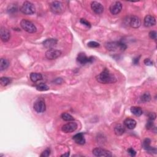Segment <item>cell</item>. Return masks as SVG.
I'll list each match as a JSON object with an SVG mask.
<instances>
[{"label": "cell", "instance_id": "obj_22", "mask_svg": "<svg viewBox=\"0 0 157 157\" xmlns=\"http://www.w3.org/2000/svg\"><path fill=\"white\" fill-rule=\"evenodd\" d=\"M130 110L133 114L137 116V117H139L142 114V110L140 107L133 106L131 107Z\"/></svg>", "mask_w": 157, "mask_h": 157}, {"label": "cell", "instance_id": "obj_11", "mask_svg": "<svg viewBox=\"0 0 157 157\" xmlns=\"http://www.w3.org/2000/svg\"><path fill=\"white\" fill-rule=\"evenodd\" d=\"M93 154L96 156H112V153L109 150L101 148H95L92 151Z\"/></svg>", "mask_w": 157, "mask_h": 157}, {"label": "cell", "instance_id": "obj_8", "mask_svg": "<svg viewBox=\"0 0 157 157\" xmlns=\"http://www.w3.org/2000/svg\"><path fill=\"white\" fill-rule=\"evenodd\" d=\"M94 57H88L84 53H80L77 58V61L80 65H86L87 63H91L94 61Z\"/></svg>", "mask_w": 157, "mask_h": 157}, {"label": "cell", "instance_id": "obj_6", "mask_svg": "<svg viewBox=\"0 0 157 157\" xmlns=\"http://www.w3.org/2000/svg\"><path fill=\"white\" fill-rule=\"evenodd\" d=\"M34 109L38 113H43L45 111L46 106L45 101L42 98H39L34 103Z\"/></svg>", "mask_w": 157, "mask_h": 157}, {"label": "cell", "instance_id": "obj_20", "mask_svg": "<svg viewBox=\"0 0 157 157\" xmlns=\"http://www.w3.org/2000/svg\"><path fill=\"white\" fill-rule=\"evenodd\" d=\"M125 131V126L121 124H118L114 128V132L116 135L121 136Z\"/></svg>", "mask_w": 157, "mask_h": 157}, {"label": "cell", "instance_id": "obj_33", "mask_svg": "<svg viewBox=\"0 0 157 157\" xmlns=\"http://www.w3.org/2000/svg\"><path fill=\"white\" fill-rule=\"evenodd\" d=\"M149 36L151 39L156 40V32L155 31H151L149 33Z\"/></svg>", "mask_w": 157, "mask_h": 157}, {"label": "cell", "instance_id": "obj_14", "mask_svg": "<svg viewBox=\"0 0 157 157\" xmlns=\"http://www.w3.org/2000/svg\"><path fill=\"white\" fill-rule=\"evenodd\" d=\"M144 25L147 27H153L156 24V19L152 15H147L144 18Z\"/></svg>", "mask_w": 157, "mask_h": 157}, {"label": "cell", "instance_id": "obj_28", "mask_svg": "<svg viewBox=\"0 0 157 157\" xmlns=\"http://www.w3.org/2000/svg\"><path fill=\"white\" fill-rule=\"evenodd\" d=\"M87 45L90 48H98L100 47V44L95 41H90L87 44Z\"/></svg>", "mask_w": 157, "mask_h": 157}, {"label": "cell", "instance_id": "obj_3", "mask_svg": "<svg viewBox=\"0 0 157 157\" xmlns=\"http://www.w3.org/2000/svg\"><path fill=\"white\" fill-rule=\"evenodd\" d=\"M20 11L26 15H32L35 13L36 8L34 5L29 1H25L23 3L20 8Z\"/></svg>", "mask_w": 157, "mask_h": 157}, {"label": "cell", "instance_id": "obj_16", "mask_svg": "<svg viewBox=\"0 0 157 157\" xmlns=\"http://www.w3.org/2000/svg\"><path fill=\"white\" fill-rule=\"evenodd\" d=\"M57 44V40L53 38L47 39L46 40H45L43 43V45L45 48L49 49H53V47H55Z\"/></svg>", "mask_w": 157, "mask_h": 157}, {"label": "cell", "instance_id": "obj_9", "mask_svg": "<svg viewBox=\"0 0 157 157\" xmlns=\"http://www.w3.org/2000/svg\"><path fill=\"white\" fill-rule=\"evenodd\" d=\"M77 128V124L75 123V122L72 121L63 125L61 128V130L63 132L65 133H71L72 132L75 131Z\"/></svg>", "mask_w": 157, "mask_h": 157}, {"label": "cell", "instance_id": "obj_23", "mask_svg": "<svg viewBox=\"0 0 157 157\" xmlns=\"http://www.w3.org/2000/svg\"><path fill=\"white\" fill-rule=\"evenodd\" d=\"M9 65V62L8 60L5 59H1L0 60V71H3L6 69Z\"/></svg>", "mask_w": 157, "mask_h": 157}, {"label": "cell", "instance_id": "obj_5", "mask_svg": "<svg viewBox=\"0 0 157 157\" xmlns=\"http://www.w3.org/2000/svg\"><path fill=\"white\" fill-rule=\"evenodd\" d=\"M51 11L55 14H60L64 10L63 4L60 1H54L50 4Z\"/></svg>", "mask_w": 157, "mask_h": 157}, {"label": "cell", "instance_id": "obj_31", "mask_svg": "<svg viewBox=\"0 0 157 157\" xmlns=\"http://www.w3.org/2000/svg\"><path fill=\"white\" fill-rule=\"evenodd\" d=\"M80 23L82 24L85 25L86 27H89V28H90L91 27V24H90V23L89 22V21H87V20L84 19H80Z\"/></svg>", "mask_w": 157, "mask_h": 157}, {"label": "cell", "instance_id": "obj_2", "mask_svg": "<svg viewBox=\"0 0 157 157\" xmlns=\"http://www.w3.org/2000/svg\"><path fill=\"white\" fill-rule=\"evenodd\" d=\"M105 47L108 50L114 52L117 50L124 51L127 48L126 45L121 41L107 43L105 44Z\"/></svg>", "mask_w": 157, "mask_h": 157}, {"label": "cell", "instance_id": "obj_15", "mask_svg": "<svg viewBox=\"0 0 157 157\" xmlns=\"http://www.w3.org/2000/svg\"><path fill=\"white\" fill-rule=\"evenodd\" d=\"M129 24L131 27L134 28H137L141 26V21L139 17L136 16H132L130 19Z\"/></svg>", "mask_w": 157, "mask_h": 157}, {"label": "cell", "instance_id": "obj_13", "mask_svg": "<svg viewBox=\"0 0 157 157\" xmlns=\"http://www.w3.org/2000/svg\"><path fill=\"white\" fill-rule=\"evenodd\" d=\"M0 36L1 40L4 43H6L10 39V32L8 29L5 27H1L0 29Z\"/></svg>", "mask_w": 157, "mask_h": 157}, {"label": "cell", "instance_id": "obj_4", "mask_svg": "<svg viewBox=\"0 0 157 157\" xmlns=\"http://www.w3.org/2000/svg\"><path fill=\"white\" fill-rule=\"evenodd\" d=\"M20 26L23 30L29 33H34L36 31V27L33 23L27 19H23L20 22Z\"/></svg>", "mask_w": 157, "mask_h": 157}, {"label": "cell", "instance_id": "obj_34", "mask_svg": "<svg viewBox=\"0 0 157 157\" xmlns=\"http://www.w3.org/2000/svg\"><path fill=\"white\" fill-rule=\"evenodd\" d=\"M144 63L145 65H147V66H152L153 64H154L153 61H152L149 59H145L144 61Z\"/></svg>", "mask_w": 157, "mask_h": 157}, {"label": "cell", "instance_id": "obj_1", "mask_svg": "<svg viewBox=\"0 0 157 157\" xmlns=\"http://www.w3.org/2000/svg\"><path fill=\"white\" fill-rule=\"evenodd\" d=\"M96 79L98 82L104 84H112L117 81L115 75L107 68L104 69L100 74H98L96 77Z\"/></svg>", "mask_w": 157, "mask_h": 157}, {"label": "cell", "instance_id": "obj_27", "mask_svg": "<svg viewBox=\"0 0 157 157\" xmlns=\"http://www.w3.org/2000/svg\"><path fill=\"white\" fill-rule=\"evenodd\" d=\"M36 89L38 91H47L49 89V87L47 85H46L44 83H40L38 84L36 86Z\"/></svg>", "mask_w": 157, "mask_h": 157}, {"label": "cell", "instance_id": "obj_21", "mask_svg": "<svg viewBox=\"0 0 157 157\" xmlns=\"http://www.w3.org/2000/svg\"><path fill=\"white\" fill-rule=\"evenodd\" d=\"M30 79L33 82L36 83L39 80L43 79V75L41 74L37 73H32L30 74Z\"/></svg>", "mask_w": 157, "mask_h": 157}, {"label": "cell", "instance_id": "obj_30", "mask_svg": "<svg viewBox=\"0 0 157 157\" xmlns=\"http://www.w3.org/2000/svg\"><path fill=\"white\" fill-rule=\"evenodd\" d=\"M50 154V149H45L44 151H43V152H42L41 155H40V156L41 157H47V156H49Z\"/></svg>", "mask_w": 157, "mask_h": 157}, {"label": "cell", "instance_id": "obj_26", "mask_svg": "<svg viewBox=\"0 0 157 157\" xmlns=\"http://www.w3.org/2000/svg\"><path fill=\"white\" fill-rule=\"evenodd\" d=\"M61 119L63 120L66 121H73L74 120V117L71 115H70L68 113H66V112L63 113L61 114Z\"/></svg>", "mask_w": 157, "mask_h": 157}, {"label": "cell", "instance_id": "obj_29", "mask_svg": "<svg viewBox=\"0 0 157 157\" xmlns=\"http://www.w3.org/2000/svg\"><path fill=\"white\" fill-rule=\"evenodd\" d=\"M153 126H154V120L149 119L146 124V128L147 130H151L152 129Z\"/></svg>", "mask_w": 157, "mask_h": 157}, {"label": "cell", "instance_id": "obj_7", "mask_svg": "<svg viewBox=\"0 0 157 157\" xmlns=\"http://www.w3.org/2000/svg\"><path fill=\"white\" fill-rule=\"evenodd\" d=\"M61 55V52L59 50L51 49L45 52V57L49 60H55L60 57Z\"/></svg>", "mask_w": 157, "mask_h": 157}, {"label": "cell", "instance_id": "obj_24", "mask_svg": "<svg viewBox=\"0 0 157 157\" xmlns=\"http://www.w3.org/2000/svg\"><path fill=\"white\" fill-rule=\"evenodd\" d=\"M12 82V79L7 77H2L0 79V84L2 86H7Z\"/></svg>", "mask_w": 157, "mask_h": 157}, {"label": "cell", "instance_id": "obj_12", "mask_svg": "<svg viewBox=\"0 0 157 157\" xmlns=\"http://www.w3.org/2000/svg\"><path fill=\"white\" fill-rule=\"evenodd\" d=\"M91 8L94 12L96 14H101L104 11L103 6L98 2L94 1L91 4Z\"/></svg>", "mask_w": 157, "mask_h": 157}, {"label": "cell", "instance_id": "obj_36", "mask_svg": "<svg viewBox=\"0 0 157 157\" xmlns=\"http://www.w3.org/2000/svg\"><path fill=\"white\" fill-rule=\"evenodd\" d=\"M156 114L155 112H152V113H150L149 115V119H150V120H155L156 119Z\"/></svg>", "mask_w": 157, "mask_h": 157}, {"label": "cell", "instance_id": "obj_35", "mask_svg": "<svg viewBox=\"0 0 157 157\" xmlns=\"http://www.w3.org/2000/svg\"><path fill=\"white\" fill-rule=\"evenodd\" d=\"M128 154L131 156H135L136 154V151L134 150L133 148H130L128 149Z\"/></svg>", "mask_w": 157, "mask_h": 157}, {"label": "cell", "instance_id": "obj_25", "mask_svg": "<svg viewBox=\"0 0 157 157\" xmlns=\"http://www.w3.org/2000/svg\"><path fill=\"white\" fill-rule=\"evenodd\" d=\"M141 100L143 103H147L151 100V95L149 92H145L141 96Z\"/></svg>", "mask_w": 157, "mask_h": 157}, {"label": "cell", "instance_id": "obj_17", "mask_svg": "<svg viewBox=\"0 0 157 157\" xmlns=\"http://www.w3.org/2000/svg\"><path fill=\"white\" fill-rule=\"evenodd\" d=\"M150 140L149 139H145V140L143 141V143H142V146L144 147V149L145 150H146L147 151H148L149 152H150V153H154V154H156V149L155 148H154V147H152L150 145Z\"/></svg>", "mask_w": 157, "mask_h": 157}, {"label": "cell", "instance_id": "obj_18", "mask_svg": "<svg viewBox=\"0 0 157 157\" xmlns=\"http://www.w3.org/2000/svg\"><path fill=\"white\" fill-rule=\"evenodd\" d=\"M73 139L75 143L79 145H84L85 143V139L82 133L76 134L73 136Z\"/></svg>", "mask_w": 157, "mask_h": 157}, {"label": "cell", "instance_id": "obj_38", "mask_svg": "<svg viewBox=\"0 0 157 157\" xmlns=\"http://www.w3.org/2000/svg\"><path fill=\"white\" fill-rule=\"evenodd\" d=\"M69 155V152H67L66 154H63V155H61V156H68Z\"/></svg>", "mask_w": 157, "mask_h": 157}, {"label": "cell", "instance_id": "obj_37", "mask_svg": "<svg viewBox=\"0 0 157 157\" xmlns=\"http://www.w3.org/2000/svg\"><path fill=\"white\" fill-rule=\"evenodd\" d=\"M139 57L135 58V59H133V63L135 64V65H137V64L139 63Z\"/></svg>", "mask_w": 157, "mask_h": 157}, {"label": "cell", "instance_id": "obj_32", "mask_svg": "<svg viewBox=\"0 0 157 157\" xmlns=\"http://www.w3.org/2000/svg\"><path fill=\"white\" fill-rule=\"evenodd\" d=\"M17 10V6L16 5H10L8 8V11L9 13H14Z\"/></svg>", "mask_w": 157, "mask_h": 157}, {"label": "cell", "instance_id": "obj_19", "mask_svg": "<svg viewBox=\"0 0 157 157\" xmlns=\"http://www.w3.org/2000/svg\"><path fill=\"white\" fill-rule=\"evenodd\" d=\"M124 126L130 130H133L136 126V121L132 119H126L124 121Z\"/></svg>", "mask_w": 157, "mask_h": 157}, {"label": "cell", "instance_id": "obj_10", "mask_svg": "<svg viewBox=\"0 0 157 157\" xmlns=\"http://www.w3.org/2000/svg\"><path fill=\"white\" fill-rule=\"evenodd\" d=\"M122 9V4L120 1H114L110 6L109 10L113 15L119 14Z\"/></svg>", "mask_w": 157, "mask_h": 157}]
</instances>
